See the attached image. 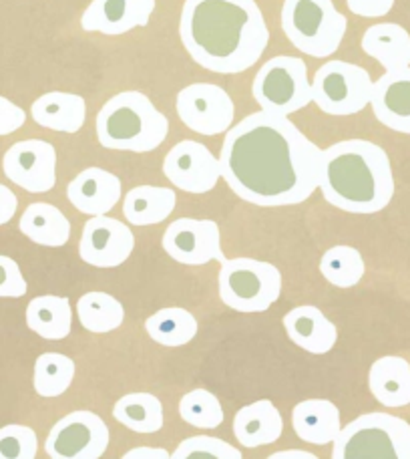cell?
Listing matches in <instances>:
<instances>
[{
    "label": "cell",
    "instance_id": "obj_1",
    "mask_svg": "<svg viewBox=\"0 0 410 459\" xmlns=\"http://www.w3.org/2000/svg\"><path fill=\"white\" fill-rule=\"evenodd\" d=\"M322 150L288 115L258 111L226 131L219 163L232 192L260 208L296 206L316 192Z\"/></svg>",
    "mask_w": 410,
    "mask_h": 459
},
{
    "label": "cell",
    "instance_id": "obj_2",
    "mask_svg": "<svg viewBox=\"0 0 410 459\" xmlns=\"http://www.w3.org/2000/svg\"><path fill=\"white\" fill-rule=\"evenodd\" d=\"M179 37L200 67L219 75L248 71L269 43L256 0H185Z\"/></svg>",
    "mask_w": 410,
    "mask_h": 459
},
{
    "label": "cell",
    "instance_id": "obj_3",
    "mask_svg": "<svg viewBox=\"0 0 410 459\" xmlns=\"http://www.w3.org/2000/svg\"><path fill=\"white\" fill-rule=\"evenodd\" d=\"M318 187L330 206L350 214H376L395 195L389 153L366 139H346L322 150Z\"/></svg>",
    "mask_w": 410,
    "mask_h": 459
},
{
    "label": "cell",
    "instance_id": "obj_4",
    "mask_svg": "<svg viewBox=\"0 0 410 459\" xmlns=\"http://www.w3.org/2000/svg\"><path fill=\"white\" fill-rule=\"evenodd\" d=\"M169 134V121L141 91H123L97 115V137L107 150L147 153L158 150Z\"/></svg>",
    "mask_w": 410,
    "mask_h": 459
},
{
    "label": "cell",
    "instance_id": "obj_5",
    "mask_svg": "<svg viewBox=\"0 0 410 459\" xmlns=\"http://www.w3.org/2000/svg\"><path fill=\"white\" fill-rule=\"evenodd\" d=\"M348 21L332 0H284L282 30L290 43L308 56L334 55L346 35Z\"/></svg>",
    "mask_w": 410,
    "mask_h": 459
},
{
    "label": "cell",
    "instance_id": "obj_6",
    "mask_svg": "<svg viewBox=\"0 0 410 459\" xmlns=\"http://www.w3.org/2000/svg\"><path fill=\"white\" fill-rule=\"evenodd\" d=\"M332 459H410V423L390 413H366L342 428Z\"/></svg>",
    "mask_w": 410,
    "mask_h": 459
},
{
    "label": "cell",
    "instance_id": "obj_7",
    "mask_svg": "<svg viewBox=\"0 0 410 459\" xmlns=\"http://www.w3.org/2000/svg\"><path fill=\"white\" fill-rule=\"evenodd\" d=\"M219 299L237 313H264L282 294V273L274 264L248 256L221 262Z\"/></svg>",
    "mask_w": 410,
    "mask_h": 459
},
{
    "label": "cell",
    "instance_id": "obj_8",
    "mask_svg": "<svg viewBox=\"0 0 410 459\" xmlns=\"http://www.w3.org/2000/svg\"><path fill=\"white\" fill-rule=\"evenodd\" d=\"M252 95L261 111L292 115L312 103L308 65L298 56L280 55L261 65L252 83Z\"/></svg>",
    "mask_w": 410,
    "mask_h": 459
},
{
    "label": "cell",
    "instance_id": "obj_9",
    "mask_svg": "<svg viewBox=\"0 0 410 459\" xmlns=\"http://www.w3.org/2000/svg\"><path fill=\"white\" fill-rule=\"evenodd\" d=\"M371 73L346 61H328L312 81V103L334 117H348L363 111L372 100Z\"/></svg>",
    "mask_w": 410,
    "mask_h": 459
},
{
    "label": "cell",
    "instance_id": "obj_10",
    "mask_svg": "<svg viewBox=\"0 0 410 459\" xmlns=\"http://www.w3.org/2000/svg\"><path fill=\"white\" fill-rule=\"evenodd\" d=\"M111 433L93 411H73L53 425L45 452L53 459H99L109 447Z\"/></svg>",
    "mask_w": 410,
    "mask_h": 459
},
{
    "label": "cell",
    "instance_id": "obj_11",
    "mask_svg": "<svg viewBox=\"0 0 410 459\" xmlns=\"http://www.w3.org/2000/svg\"><path fill=\"white\" fill-rule=\"evenodd\" d=\"M175 109L185 127L200 135H219L234 126L235 105L226 89L213 83H192L177 95Z\"/></svg>",
    "mask_w": 410,
    "mask_h": 459
},
{
    "label": "cell",
    "instance_id": "obj_12",
    "mask_svg": "<svg viewBox=\"0 0 410 459\" xmlns=\"http://www.w3.org/2000/svg\"><path fill=\"white\" fill-rule=\"evenodd\" d=\"M3 171L29 194H47L56 184V150L45 139H24L8 147Z\"/></svg>",
    "mask_w": 410,
    "mask_h": 459
},
{
    "label": "cell",
    "instance_id": "obj_13",
    "mask_svg": "<svg viewBox=\"0 0 410 459\" xmlns=\"http://www.w3.org/2000/svg\"><path fill=\"white\" fill-rule=\"evenodd\" d=\"M163 174L174 187L185 194H208L219 182L221 163L209 147L193 139H184L167 152Z\"/></svg>",
    "mask_w": 410,
    "mask_h": 459
},
{
    "label": "cell",
    "instance_id": "obj_14",
    "mask_svg": "<svg viewBox=\"0 0 410 459\" xmlns=\"http://www.w3.org/2000/svg\"><path fill=\"white\" fill-rule=\"evenodd\" d=\"M163 250L179 264L203 266L209 262H224L221 232L213 220L179 218L163 234Z\"/></svg>",
    "mask_w": 410,
    "mask_h": 459
},
{
    "label": "cell",
    "instance_id": "obj_15",
    "mask_svg": "<svg viewBox=\"0 0 410 459\" xmlns=\"http://www.w3.org/2000/svg\"><path fill=\"white\" fill-rule=\"evenodd\" d=\"M135 248V236L127 224L109 216H91L79 242V256L95 268H117Z\"/></svg>",
    "mask_w": 410,
    "mask_h": 459
},
{
    "label": "cell",
    "instance_id": "obj_16",
    "mask_svg": "<svg viewBox=\"0 0 410 459\" xmlns=\"http://www.w3.org/2000/svg\"><path fill=\"white\" fill-rule=\"evenodd\" d=\"M158 0H93L81 16V27L87 32L119 37L149 24Z\"/></svg>",
    "mask_w": 410,
    "mask_h": 459
},
{
    "label": "cell",
    "instance_id": "obj_17",
    "mask_svg": "<svg viewBox=\"0 0 410 459\" xmlns=\"http://www.w3.org/2000/svg\"><path fill=\"white\" fill-rule=\"evenodd\" d=\"M371 105L384 127L410 135V67L387 71L374 81Z\"/></svg>",
    "mask_w": 410,
    "mask_h": 459
},
{
    "label": "cell",
    "instance_id": "obj_18",
    "mask_svg": "<svg viewBox=\"0 0 410 459\" xmlns=\"http://www.w3.org/2000/svg\"><path fill=\"white\" fill-rule=\"evenodd\" d=\"M67 198L81 214L105 216L121 200V179L103 168H89L69 184Z\"/></svg>",
    "mask_w": 410,
    "mask_h": 459
},
{
    "label": "cell",
    "instance_id": "obj_19",
    "mask_svg": "<svg viewBox=\"0 0 410 459\" xmlns=\"http://www.w3.org/2000/svg\"><path fill=\"white\" fill-rule=\"evenodd\" d=\"M284 329L294 344L310 355H326L338 341V329L318 307L302 305L284 316Z\"/></svg>",
    "mask_w": 410,
    "mask_h": 459
},
{
    "label": "cell",
    "instance_id": "obj_20",
    "mask_svg": "<svg viewBox=\"0 0 410 459\" xmlns=\"http://www.w3.org/2000/svg\"><path fill=\"white\" fill-rule=\"evenodd\" d=\"M284 420L282 413L269 399L253 401L242 407L234 417V436L242 447H264L276 444L282 437Z\"/></svg>",
    "mask_w": 410,
    "mask_h": 459
},
{
    "label": "cell",
    "instance_id": "obj_21",
    "mask_svg": "<svg viewBox=\"0 0 410 459\" xmlns=\"http://www.w3.org/2000/svg\"><path fill=\"white\" fill-rule=\"evenodd\" d=\"M292 425L296 436L312 446L332 444L342 429L340 409L328 399H306L294 407Z\"/></svg>",
    "mask_w": 410,
    "mask_h": 459
},
{
    "label": "cell",
    "instance_id": "obj_22",
    "mask_svg": "<svg viewBox=\"0 0 410 459\" xmlns=\"http://www.w3.org/2000/svg\"><path fill=\"white\" fill-rule=\"evenodd\" d=\"M30 115L40 127L59 131V134H77L85 126L87 103L81 95L51 91L40 95L32 103Z\"/></svg>",
    "mask_w": 410,
    "mask_h": 459
},
{
    "label": "cell",
    "instance_id": "obj_23",
    "mask_svg": "<svg viewBox=\"0 0 410 459\" xmlns=\"http://www.w3.org/2000/svg\"><path fill=\"white\" fill-rule=\"evenodd\" d=\"M368 387L384 407L410 405V363L397 355L376 359L368 373Z\"/></svg>",
    "mask_w": 410,
    "mask_h": 459
},
{
    "label": "cell",
    "instance_id": "obj_24",
    "mask_svg": "<svg viewBox=\"0 0 410 459\" xmlns=\"http://www.w3.org/2000/svg\"><path fill=\"white\" fill-rule=\"evenodd\" d=\"M363 51L387 71L410 67V35L397 22H379L366 29Z\"/></svg>",
    "mask_w": 410,
    "mask_h": 459
},
{
    "label": "cell",
    "instance_id": "obj_25",
    "mask_svg": "<svg viewBox=\"0 0 410 459\" xmlns=\"http://www.w3.org/2000/svg\"><path fill=\"white\" fill-rule=\"evenodd\" d=\"M177 195L171 187L137 186L125 194L123 216L133 226H155L174 214Z\"/></svg>",
    "mask_w": 410,
    "mask_h": 459
},
{
    "label": "cell",
    "instance_id": "obj_26",
    "mask_svg": "<svg viewBox=\"0 0 410 459\" xmlns=\"http://www.w3.org/2000/svg\"><path fill=\"white\" fill-rule=\"evenodd\" d=\"M19 228L30 242L47 246V248H61L71 238L69 218L59 208H55L53 204L45 202L30 204L22 212Z\"/></svg>",
    "mask_w": 410,
    "mask_h": 459
},
{
    "label": "cell",
    "instance_id": "obj_27",
    "mask_svg": "<svg viewBox=\"0 0 410 459\" xmlns=\"http://www.w3.org/2000/svg\"><path fill=\"white\" fill-rule=\"evenodd\" d=\"M27 326L45 341H63L71 334L73 308L67 297L45 294L29 302Z\"/></svg>",
    "mask_w": 410,
    "mask_h": 459
},
{
    "label": "cell",
    "instance_id": "obj_28",
    "mask_svg": "<svg viewBox=\"0 0 410 459\" xmlns=\"http://www.w3.org/2000/svg\"><path fill=\"white\" fill-rule=\"evenodd\" d=\"M113 417L135 433H158L163 428V405L151 393H129L115 403Z\"/></svg>",
    "mask_w": 410,
    "mask_h": 459
},
{
    "label": "cell",
    "instance_id": "obj_29",
    "mask_svg": "<svg viewBox=\"0 0 410 459\" xmlns=\"http://www.w3.org/2000/svg\"><path fill=\"white\" fill-rule=\"evenodd\" d=\"M145 331L163 347H184L198 334V321L190 310L169 307L161 308L145 321Z\"/></svg>",
    "mask_w": 410,
    "mask_h": 459
},
{
    "label": "cell",
    "instance_id": "obj_30",
    "mask_svg": "<svg viewBox=\"0 0 410 459\" xmlns=\"http://www.w3.org/2000/svg\"><path fill=\"white\" fill-rule=\"evenodd\" d=\"M79 323L89 333L105 334L119 329L125 321V308L121 302L107 292H87L77 302Z\"/></svg>",
    "mask_w": 410,
    "mask_h": 459
},
{
    "label": "cell",
    "instance_id": "obj_31",
    "mask_svg": "<svg viewBox=\"0 0 410 459\" xmlns=\"http://www.w3.org/2000/svg\"><path fill=\"white\" fill-rule=\"evenodd\" d=\"M75 360L61 352H43L35 363V377L32 385L40 397L55 399L67 391L75 379Z\"/></svg>",
    "mask_w": 410,
    "mask_h": 459
},
{
    "label": "cell",
    "instance_id": "obj_32",
    "mask_svg": "<svg viewBox=\"0 0 410 459\" xmlns=\"http://www.w3.org/2000/svg\"><path fill=\"white\" fill-rule=\"evenodd\" d=\"M320 273L336 289H352L356 286L366 273L363 254L352 246H334L326 250L320 260Z\"/></svg>",
    "mask_w": 410,
    "mask_h": 459
},
{
    "label": "cell",
    "instance_id": "obj_33",
    "mask_svg": "<svg viewBox=\"0 0 410 459\" xmlns=\"http://www.w3.org/2000/svg\"><path fill=\"white\" fill-rule=\"evenodd\" d=\"M179 415L187 425L198 429H218L226 417L219 399L205 389L185 393L179 401Z\"/></svg>",
    "mask_w": 410,
    "mask_h": 459
},
{
    "label": "cell",
    "instance_id": "obj_34",
    "mask_svg": "<svg viewBox=\"0 0 410 459\" xmlns=\"http://www.w3.org/2000/svg\"><path fill=\"white\" fill-rule=\"evenodd\" d=\"M171 459H242V452L224 439L193 436L175 447Z\"/></svg>",
    "mask_w": 410,
    "mask_h": 459
},
{
    "label": "cell",
    "instance_id": "obj_35",
    "mask_svg": "<svg viewBox=\"0 0 410 459\" xmlns=\"http://www.w3.org/2000/svg\"><path fill=\"white\" fill-rule=\"evenodd\" d=\"M38 437L27 425H4L0 428V459H35Z\"/></svg>",
    "mask_w": 410,
    "mask_h": 459
},
{
    "label": "cell",
    "instance_id": "obj_36",
    "mask_svg": "<svg viewBox=\"0 0 410 459\" xmlns=\"http://www.w3.org/2000/svg\"><path fill=\"white\" fill-rule=\"evenodd\" d=\"M27 290L29 284L24 281L16 260L0 256V299H21Z\"/></svg>",
    "mask_w": 410,
    "mask_h": 459
},
{
    "label": "cell",
    "instance_id": "obj_37",
    "mask_svg": "<svg viewBox=\"0 0 410 459\" xmlns=\"http://www.w3.org/2000/svg\"><path fill=\"white\" fill-rule=\"evenodd\" d=\"M24 121H27V113H24V109L0 95V137L19 131L24 126Z\"/></svg>",
    "mask_w": 410,
    "mask_h": 459
},
{
    "label": "cell",
    "instance_id": "obj_38",
    "mask_svg": "<svg viewBox=\"0 0 410 459\" xmlns=\"http://www.w3.org/2000/svg\"><path fill=\"white\" fill-rule=\"evenodd\" d=\"M346 4L352 14L363 19H380L392 11L395 0H346Z\"/></svg>",
    "mask_w": 410,
    "mask_h": 459
},
{
    "label": "cell",
    "instance_id": "obj_39",
    "mask_svg": "<svg viewBox=\"0 0 410 459\" xmlns=\"http://www.w3.org/2000/svg\"><path fill=\"white\" fill-rule=\"evenodd\" d=\"M16 208H19V198H16V194L11 187L0 184V226L11 222L16 214Z\"/></svg>",
    "mask_w": 410,
    "mask_h": 459
},
{
    "label": "cell",
    "instance_id": "obj_40",
    "mask_svg": "<svg viewBox=\"0 0 410 459\" xmlns=\"http://www.w3.org/2000/svg\"><path fill=\"white\" fill-rule=\"evenodd\" d=\"M123 459H171V454L163 447H135L123 455Z\"/></svg>",
    "mask_w": 410,
    "mask_h": 459
},
{
    "label": "cell",
    "instance_id": "obj_41",
    "mask_svg": "<svg viewBox=\"0 0 410 459\" xmlns=\"http://www.w3.org/2000/svg\"><path fill=\"white\" fill-rule=\"evenodd\" d=\"M269 457L272 459H316L314 454L302 452V449H286V452H276Z\"/></svg>",
    "mask_w": 410,
    "mask_h": 459
}]
</instances>
